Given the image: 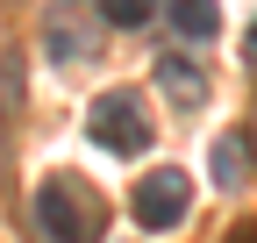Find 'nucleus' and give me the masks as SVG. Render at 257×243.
Masks as SVG:
<instances>
[{"instance_id": "5", "label": "nucleus", "mask_w": 257, "mask_h": 243, "mask_svg": "<svg viewBox=\"0 0 257 243\" xmlns=\"http://www.w3.org/2000/svg\"><path fill=\"white\" fill-rule=\"evenodd\" d=\"M165 15H172L179 36H193V43H207L214 29H221V8H214V0H165Z\"/></svg>"}, {"instance_id": "2", "label": "nucleus", "mask_w": 257, "mask_h": 243, "mask_svg": "<svg viewBox=\"0 0 257 243\" xmlns=\"http://www.w3.org/2000/svg\"><path fill=\"white\" fill-rule=\"evenodd\" d=\"M86 136L100 143V150H114V158H136V150L150 143V122H143V100L128 93V86H114V93H100L86 107Z\"/></svg>"}, {"instance_id": "8", "label": "nucleus", "mask_w": 257, "mask_h": 243, "mask_svg": "<svg viewBox=\"0 0 257 243\" xmlns=\"http://www.w3.org/2000/svg\"><path fill=\"white\" fill-rule=\"evenodd\" d=\"M100 8H107V22H114V29H143V22L157 15V0H100Z\"/></svg>"}, {"instance_id": "10", "label": "nucleus", "mask_w": 257, "mask_h": 243, "mask_svg": "<svg viewBox=\"0 0 257 243\" xmlns=\"http://www.w3.org/2000/svg\"><path fill=\"white\" fill-rule=\"evenodd\" d=\"M229 243H257V222H243V229H229Z\"/></svg>"}, {"instance_id": "6", "label": "nucleus", "mask_w": 257, "mask_h": 243, "mask_svg": "<svg viewBox=\"0 0 257 243\" xmlns=\"http://www.w3.org/2000/svg\"><path fill=\"white\" fill-rule=\"evenodd\" d=\"M50 57L57 65H93V36H79V29H64V22H50Z\"/></svg>"}, {"instance_id": "4", "label": "nucleus", "mask_w": 257, "mask_h": 243, "mask_svg": "<svg viewBox=\"0 0 257 243\" xmlns=\"http://www.w3.org/2000/svg\"><path fill=\"white\" fill-rule=\"evenodd\" d=\"M157 86H165L172 107H200L207 100V72L193 65V57H157Z\"/></svg>"}, {"instance_id": "1", "label": "nucleus", "mask_w": 257, "mask_h": 243, "mask_svg": "<svg viewBox=\"0 0 257 243\" xmlns=\"http://www.w3.org/2000/svg\"><path fill=\"white\" fill-rule=\"evenodd\" d=\"M36 222H43L50 243H100L107 207H100V193L86 179H43L36 186Z\"/></svg>"}, {"instance_id": "7", "label": "nucleus", "mask_w": 257, "mask_h": 243, "mask_svg": "<svg viewBox=\"0 0 257 243\" xmlns=\"http://www.w3.org/2000/svg\"><path fill=\"white\" fill-rule=\"evenodd\" d=\"M243 172H250L243 143H236V136H221V143H214V186H243Z\"/></svg>"}, {"instance_id": "9", "label": "nucleus", "mask_w": 257, "mask_h": 243, "mask_svg": "<svg viewBox=\"0 0 257 243\" xmlns=\"http://www.w3.org/2000/svg\"><path fill=\"white\" fill-rule=\"evenodd\" d=\"M243 65L257 72V22H250V36H243Z\"/></svg>"}, {"instance_id": "3", "label": "nucleus", "mask_w": 257, "mask_h": 243, "mask_svg": "<svg viewBox=\"0 0 257 243\" xmlns=\"http://www.w3.org/2000/svg\"><path fill=\"white\" fill-rule=\"evenodd\" d=\"M186 200H193V179H186L179 165H157L150 179H136V200H128V207H136L143 229H172V222L186 215Z\"/></svg>"}]
</instances>
